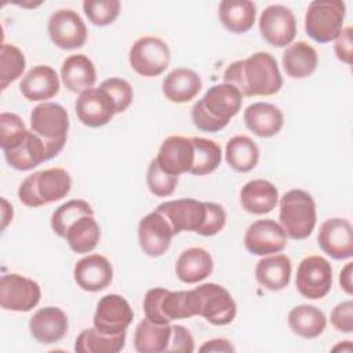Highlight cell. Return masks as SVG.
Here are the masks:
<instances>
[{
	"mask_svg": "<svg viewBox=\"0 0 353 353\" xmlns=\"http://www.w3.org/2000/svg\"><path fill=\"white\" fill-rule=\"evenodd\" d=\"M194 350V339L188 328L183 325H171V338L165 352L192 353Z\"/></svg>",
	"mask_w": 353,
	"mask_h": 353,
	"instance_id": "7dc6e473",
	"label": "cell"
},
{
	"mask_svg": "<svg viewBox=\"0 0 353 353\" xmlns=\"http://www.w3.org/2000/svg\"><path fill=\"white\" fill-rule=\"evenodd\" d=\"M26 66V59L22 51L12 44H1L0 50V85L6 90L7 85L22 76Z\"/></svg>",
	"mask_w": 353,
	"mask_h": 353,
	"instance_id": "ab89813d",
	"label": "cell"
},
{
	"mask_svg": "<svg viewBox=\"0 0 353 353\" xmlns=\"http://www.w3.org/2000/svg\"><path fill=\"white\" fill-rule=\"evenodd\" d=\"M226 161L237 172H248L256 167L259 149L247 135H236L226 143Z\"/></svg>",
	"mask_w": 353,
	"mask_h": 353,
	"instance_id": "d590c367",
	"label": "cell"
},
{
	"mask_svg": "<svg viewBox=\"0 0 353 353\" xmlns=\"http://www.w3.org/2000/svg\"><path fill=\"white\" fill-rule=\"evenodd\" d=\"M331 324L335 330L350 334L353 332V302L345 301L338 303L331 312Z\"/></svg>",
	"mask_w": 353,
	"mask_h": 353,
	"instance_id": "bcb514c9",
	"label": "cell"
},
{
	"mask_svg": "<svg viewBox=\"0 0 353 353\" xmlns=\"http://www.w3.org/2000/svg\"><path fill=\"white\" fill-rule=\"evenodd\" d=\"M70 188L72 179L66 170L48 168L26 176L18 189V197L26 207H41L66 197Z\"/></svg>",
	"mask_w": 353,
	"mask_h": 353,
	"instance_id": "3957f363",
	"label": "cell"
},
{
	"mask_svg": "<svg viewBox=\"0 0 353 353\" xmlns=\"http://www.w3.org/2000/svg\"><path fill=\"white\" fill-rule=\"evenodd\" d=\"M143 313L156 324H170L174 320L193 317L190 292L152 288L143 298Z\"/></svg>",
	"mask_w": 353,
	"mask_h": 353,
	"instance_id": "8992f818",
	"label": "cell"
},
{
	"mask_svg": "<svg viewBox=\"0 0 353 353\" xmlns=\"http://www.w3.org/2000/svg\"><path fill=\"white\" fill-rule=\"evenodd\" d=\"M22 119L15 113L3 112L0 114V146L3 152L15 148L26 135Z\"/></svg>",
	"mask_w": 353,
	"mask_h": 353,
	"instance_id": "60d3db41",
	"label": "cell"
},
{
	"mask_svg": "<svg viewBox=\"0 0 353 353\" xmlns=\"http://www.w3.org/2000/svg\"><path fill=\"white\" fill-rule=\"evenodd\" d=\"M1 204H3V225H1V229L4 230L7 223L12 219V207L8 205V203L6 201V199H1Z\"/></svg>",
	"mask_w": 353,
	"mask_h": 353,
	"instance_id": "816d5d0a",
	"label": "cell"
},
{
	"mask_svg": "<svg viewBox=\"0 0 353 353\" xmlns=\"http://www.w3.org/2000/svg\"><path fill=\"white\" fill-rule=\"evenodd\" d=\"M168 223L171 225L174 234L183 230L197 232L205 219V203L194 199H179L161 203L157 208Z\"/></svg>",
	"mask_w": 353,
	"mask_h": 353,
	"instance_id": "d6986e66",
	"label": "cell"
},
{
	"mask_svg": "<svg viewBox=\"0 0 353 353\" xmlns=\"http://www.w3.org/2000/svg\"><path fill=\"white\" fill-rule=\"evenodd\" d=\"M66 241L76 254H88L92 251L101 239V229L94 215H83L74 221L68 232Z\"/></svg>",
	"mask_w": 353,
	"mask_h": 353,
	"instance_id": "e575fe53",
	"label": "cell"
},
{
	"mask_svg": "<svg viewBox=\"0 0 353 353\" xmlns=\"http://www.w3.org/2000/svg\"><path fill=\"white\" fill-rule=\"evenodd\" d=\"M279 221L288 237L294 240L309 237L316 225L313 197L302 189H292L284 193L280 199Z\"/></svg>",
	"mask_w": 353,
	"mask_h": 353,
	"instance_id": "277c9868",
	"label": "cell"
},
{
	"mask_svg": "<svg viewBox=\"0 0 353 353\" xmlns=\"http://www.w3.org/2000/svg\"><path fill=\"white\" fill-rule=\"evenodd\" d=\"M174 230L165 216L154 210L139 221L138 240L139 247L148 256L156 258L163 255L171 244Z\"/></svg>",
	"mask_w": 353,
	"mask_h": 353,
	"instance_id": "e0dca14e",
	"label": "cell"
},
{
	"mask_svg": "<svg viewBox=\"0 0 353 353\" xmlns=\"http://www.w3.org/2000/svg\"><path fill=\"white\" fill-rule=\"evenodd\" d=\"M193 164L190 168L192 175H207L211 174L218 168L222 159V152L219 145L215 141L201 138V137H193Z\"/></svg>",
	"mask_w": 353,
	"mask_h": 353,
	"instance_id": "74e56055",
	"label": "cell"
},
{
	"mask_svg": "<svg viewBox=\"0 0 353 353\" xmlns=\"http://www.w3.org/2000/svg\"><path fill=\"white\" fill-rule=\"evenodd\" d=\"M353 30L350 26L342 29L339 36L335 39L334 50L336 54V58L346 65H352V57H353Z\"/></svg>",
	"mask_w": 353,
	"mask_h": 353,
	"instance_id": "c3c4849f",
	"label": "cell"
},
{
	"mask_svg": "<svg viewBox=\"0 0 353 353\" xmlns=\"http://www.w3.org/2000/svg\"><path fill=\"white\" fill-rule=\"evenodd\" d=\"M317 52L306 41L290 44L283 52V68L290 77L303 79L310 76L317 68Z\"/></svg>",
	"mask_w": 353,
	"mask_h": 353,
	"instance_id": "1f68e13d",
	"label": "cell"
},
{
	"mask_svg": "<svg viewBox=\"0 0 353 353\" xmlns=\"http://www.w3.org/2000/svg\"><path fill=\"white\" fill-rule=\"evenodd\" d=\"M19 90L28 101H47L59 92V79L52 68L37 65L22 77Z\"/></svg>",
	"mask_w": 353,
	"mask_h": 353,
	"instance_id": "cb8c5ba5",
	"label": "cell"
},
{
	"mask_svg": "<svg viewBox=\"0 0 353 353\" xmlns=\"http://www.w3.org/2000/svg\"><path fill=\"white\" fill-rule=\"evenodd\" d=\"M48 34L62 50L80 48L87 40V28L73 10H58L48 19Z\"/></svg>",
	"mask_w": 353,
	"mask_h": 353,
	"instance_id": "2e32d148",
	"label": "cell"
},
{
	"mask_svg": "<svg viewBox=\"0 0 353 353\" xmlns=\"http://www.w3.org/2000/svg\"><path fill=\"white\" fill-rule=\"evenodd\" d=\"M146 182L149 190L159 197H167L171 196L175 190V186L178 183V176L170 175L165 171L160 168L156 159H153L149 163L148 172H146Z\"/></svg>",
	"mask_w": 353,
	"mask_h": 353,
	"instance_id": "7bdbcfd3",
	"label": "cell"
},
{
	"mask_svg": "<svg viewBox=\"0 0 353 353\" xmlns=\"http://www.w3.org/2000/svg\"><path fill=\"white\" fill-rule=\"evenodd\" d=\"M319 247L334 259H347L353 255V228L345 218H330L320 226Z\"/></svg>",
	"mask_w": 353,
	"mask_h": 353,
	"instance_id": "ffe728a7",
	"label": "cell"
},
{
	"mask_svg": "<svg viewBox=\"0 0 353 353\" xmlns=\"http://www.w3.org/2000/svg\"><path fill=\"white\" fill-rule=\"evenodd\" d=\"M204 203H205V210H207L205 219L196 233H199L201 236H214L223 229V226L226 223V214H225V210L219 204L210 203V201H204Z\"/></svg>",
	"mask_w": 353,
	"mask_h": 353,
	"instance_id": "f6af8a7d",
	"label": "cell"
},
{
	"mask_svg": "<svg viewBox=\"0 0 353 353\" xmlns=\"http://www.w3.org/2000/svg\"><path fill=\"white\" fill-rule=\"evenodd\" d=\"M189 292L194 316H201L214 325H226L234 320L236 302L222 285L205 283Z\"/></svg>",
	"mask_w": 353,
	"mask_h": 353,
	"instance_id": "5b68a950",
	"label": "cell"
},
{
	"mask_svg": "<svg viewBox=\"0 0 353 353\" xmlns=\"http://www.w3.org/2000/svg\"><path fill=\"white\" fill-rule=\"evenodd\" d=\"M243 95L232 84H215L192 108V121L204 132H216L225 128L229 120L241 108Z\"/></svg>",
	"mask_w": 353,
	"mask_h": 353,
	"instance_id": "7a4b0ae2",
	"label": "cell"
},
{
	"mask_svg": "<svg viewBox=\"0 0 353 353\" xmlns=\"http://www.w3.org/2000/svg\"><path fill=\"white\" fill-rule=\"evenodd\" d=\"M200 352H234V346L223 338H216L207 341L201 347Z\"/></svg>",
	"mask_w": 353,
	"mask_h": 353,
	"instance_id": "681fc988",
	"label": "cell"
},
{
	"mask_svg": "<svg viewBox=\"0 0 353 353\" xmlns=\"http://www.w3.org/2000/svg\"><path fill=\"white\" fill-rule=\"evenodd\" d=\"M214 262L208 251L200 247H192L185 250L175 263V273L178 279L186 284H194L212 272Z\"/></svg>",
	"mask_w": 353,
	"mask_h": 353,
	"instance_id": "f1b7e54d",
	"label": "cell"
},
{
	"mask_svg": "<svg viewBox=\"0 0 353 353\" xmlns=\"http://www.w3.org/2000/svg\"><path fill=\"white\" fill-rule=\"evenodd\" d=\"M30 128L47 143L63 149L69 130L68 112L59 103L43 102L30 113Z\"/></svg>",
	"mask_w": 353,
	"mask_h": 353,
	"instance_id": "9c48e42d",
	"label": "cell"
},
{
	"mask_svg": "<svg viewBox=\"0 0 353 353\" xmlns=\"http://www.w3.org/2000/svg\"><path fill=\"white\" fill-rule=\"evenodd\" d=\"M255 279L269 291L285 288L291 279V261L287 255L276 254L262 258L255 268Z\"/></svg>",
	"mask_w": 353,
	"mask_h": 353,
	"instance_id": "f546056e",
	"label": "cell"
},
{
	"mask_svg": "<svg viewBox=\"0 0 353 353\" xmlns=\"http://www.w3.org/2000/svg\"><path fill=\"white\" fill-rule=\"evenodd\" d=\"M244 123L255 135L270 138L280 132L284 117L277 106L268 102H255L245 108Z\"/></svg>",
	"mask_w": 353,
	"mask_h": 353,
	"instance_id": "d4e9b609",
	"label": "cell"
},
{
	"mask_svg": "<svg viewBox=\"0 0 353 353\" xmlns=\"http://www.w3.org/2000/svg\"><path fill=\"white\" fill-rule=\"evenodd\" d=\"M83 10L90 19L97 26H106L114 22L120 12L119 0H85L83 3Z\"/></svg>",
	"mask_w": 353,
	"mask_h": 353,
	"instance_id": "b9f144b4",
	"label": "cell"
},
{
	"mask_svg": "<svg viewBox=\"0 0 353 353\" xmlns=\"http://www.w3.org/2000/svg\"><path fill=\"white\" fill-rule=\"evenodd\" d=\"M79 120L87 127H102L116 114V106L105 90L90 88L83 91L74 103Z\"/></svg>",
	"mask_w": 353,
	"mask_h": 353,
	"instance_id": "ac0fdd59",
	"label": "cell"
},
{
	"mask_svg": "<svg viewBox=\"0 0 353 353\" xmlns=\"http://www.w3.org/2000/svg\"><path fill=\"white\" fill-rule=\"evenodd\" d=\"M125 345V332L108 335L99 332L95 327L83 330L74 342V350L79 353H117Z\"/></svg>",
	"mask_w": 353,
	"mask_h": 353,
	"instance_id": "8d00e7d4",
	"label": "cell"
},
{
	"mask_svg": "<svg viewBox=\"0 0 353 353\" xmlns=\"http://www.w3.org/2000/svg\"><path fill=\"white\" fill-rule=\"evenodd\" d=\"M279 201L276 186L266 179H254L247 182L240 192L243 210L250 214L262 215L270 212Z\"/></svg>",
	"mask_w": 353,
	"mask_h": 353,
	"instance_id": "4316f807",
	"label": "cell"
},
{
	"mask_svg": "<svg viewBox=\"0 0 353 353\" xmlns=\"http://www.w3.org/2000/svg\"><path fill=\"white\" fill-rule=\"evenodd\" d=\"M352 276H353V263L349 262L346 263V266L342 269L341 274H339V284L341 288L347 294L352 295L353 294V281H352Z\"/></svg>",
	"mask_w": 353,
	"mask_h": 353,
	"instance_id": "f907efd6",
	"label": "cell"
},
{
	"mask_svg": "<svg viewBox=\"0 0 353 353\" xmlns=\"http://www.w3.org/2000/svg\"><path fill=\"white\" fill-rule=\"evenodd\" d=\"M61 150V148L47 143L32 130H28L23 139L15 148L4 152V157L10 167L18 171H28L55 157Z\"/></svg>",
	"mask_w": 353,
	"mask_h": 353,
	"instance_id": "7c38bea8",
	"label": "cell"
},
{
	"mask_svg": "<svg viewBox=\"0 0 353 353\" xmlns=\"http://www.w3.org/2000/svg\"><path fill=\"white\" fill-rule=\"evenodd\" d=\"M99 87L105 90L108 95L112 98L116 106V113H123L131 105L134 92L128 81L119 77H110L105 80Z\"/></svg>",
	"mask_w": 353,
	"mask_h": 353,
	"instance_id": "ee69618b",
	"label": "cell"
},
{
	"mask_svg": "<svg viewBox=\"0 0 353 353\" xmlns=\"http://www.w3.org/2000/svg\"><path fill=\"white\" fill-rule=\"evenodd\" d=\"M288 325L294 334L312 339L323 334L327 325V319L316 306L299 305L288 313Z\"/></svg>",
	"mask_w": 353,
	"mask_h": 353,
	"instance_id": "836d02e7",
	"label": "cell"
},
{
	"mask_svg": "<svg viewBox=\"0 0 353 353\" xmlns=\"http://www.w3.org/2000/svg\"><path fill=\"white\" fill-rule=\"evenodd\" d=\"M61 79L69 91L81 94L95 84L97 70L87 55L74 54L63 61L61 66Z\"/></svg>",
	"mask_w": 353,
	"mask_h": 353,
	"instance_id": "484cf974",
	"label": "cell"
},
{
	"mask_svg": "<svg viewBox=\"0 0 353 353\" xmlns=\"http://www.w3.org/2000/svg\"><path fill=\"white\" fill-rule=\"evenodd\" d=\"M134 319V312L125 298L117 294H109L99 299L94 313V327L108 335L125 332Z\"/></svg>",
	"mask_w": 353,
	"mask_h": 353,
	"instance_id": "5bb4252c",
	"label": "cell"
},
{
	"mask_svg": "<svg viewBox=\"0 0 353 353\" xmlns=\"http://www.w3.org/2000/svg\"><path fill=\"white\" fill-rule=\"evenodd\" d=\"M295 285L298 292L307 299L324 298L332 285L331 263L319 255H310L298 265Z\"/></svg>",
	"mask_w": 353,
	"mask_h": 353,
	"instance_id": "30bf717a",
	"label": "cell"
},
{
	"mask_svg": "<svg viewBox=\"0 0 353 353\" xmlns=\"http://www.w3.org/2000/svg\"><path fill=\"white\" fill-rule=\"evenodd\" d=\"M170 338V324H156L145 317L135 328L134 346L139 353H161L167 350Z\"/></svg>",
	"mask_w": 353,
	"mask_h": 353,
	"instance_id": "d6a6232c",
	"label": "cell"
},
{
	"mask_svg": "<svg viewBox=\"0 0 353 353\" xmlns=\"http://www.w3.org/2000/svg\"><path fill=\"white\" fill-rule=\"evenodd\" d=\"M76 284L88 292H97L106 288L113 279V268L109 259L99 254H91L81 258L73 269Z\"/></svg>",
	"mask_w": 353,
	"mask_h": 353,
	"instance_id": "7402d4cb",
	"label": "cell"
},
{
	"mask_svg": "<svg viewBox=\"0 0 353 353\" xmlns=\"http://www.w3.org/2000/svg\"><path fill=\"white\" fill-rule=\"evenodd\" d=\"M346 6L339 0H316L307 7L305 30L317 43L335 40L342 32Z\"/></svg>",
	"mask_w": 353,
	"mask_h": 353,
	"instance_id": "52a82bcc",
	"label": "cell"
},
{
	"mask_svg": "<svg viewBox=\"0 0 353 353\" xmlns=\"http://www.w3.org/2000/svg\"><path fill=\"white\" fill-rule=\"evenodd\" d=\"M223 83L234 85L243 97H268L283 85L276 59L269 52H255L247 59L234 61L223 73Z\"/></svg>",
	"mask_w": 353,
	"mask_h": 353,
	"instance_id": "6da1fadb",
	"label": "cell"
},
{
	"mask_svg": "<svg viewBox=\"0 0 353 353\" xmlns=\"http://www.w3.org/2000/svg\"><path fill=\"white\" fill-rule=\"evenodd\" d=\"M83 215H94L92 207L84 200H70L59 205L51 216V228L59 237H66L69 226Z\"/></svg>",
	"mask_w": 353,
	"mask_h": 353,
	"instance_id": "f35d334b",
	"label": "cell"
},
{
	"mask_svg": "<svg viewBox=\"0 0 353 353\" xmlns=\"http://www.w3.org/2000/svg\"><path fill=\"white\" fill-rule=\"evenodd\" d=\"M222 25L232 33L248 32L256 17V7L250 0H223L218 7Z\"/></svg>",
	"mask_w": 353,
	"mask_h": 353,
	"instance_id": "4dcf8cb0",
	"label": "cell"
},
{
	"mask_svg": "<svg viewBox=\"0 0 353 353\" xmlns=\"http://www.w3.org/2000/svg\"><path fill=\"white\" fill-rule=\"evenodd\" d=\"M244 245L254 255H269L283 251L287 245V234L280 223L273 219H258L248 226Z\"/></svg>",
	"mask_w": 353,
	"mask_h": 353,
	"instance_id": "9a60e30c",
	"label": "cell"
},
{
	"mask_svg": "<svg viewBox=\"0 0 353 353\" xmlns=\"http://www.w3.org/2000/svg\"><path fill=\"white\" fill-rule=\"evenodd\" d=\"M201 90L200 76L188 68H178L170 72L163 80V94L174 103L192 101Z\"/></svg>",
	"mask_w": 353,
	"mask_h": 353,
	"instance_id": "83f0119b",
	"label": "cell"
},
{
	"mask_svg": "<svg viewBox=\"0 0 353 353\" xmlns=\"http://www.w3.org/2000/svg\"><path fill=\"white\" fill-rule=\"evenodd\" d=\"M128 59L131 68L138 74L143 77H154L168 68L171 52L161 39L145 36L131 46Z\"/></svg>",
	"mask_w": 353,
	"mask_h": 353,
	"instance_id": "ba28073f",
	"label": "cell"
},
{
	"mask_svg": "<svg viewBox=\"0 0 353 353\" xmlns=\"http://www.w3.org/2000/svg\"><path fill=\"white\" fill-rule=\"evenodd\" d=\"M259 32L263 40L273 47L291 44L296 34V21L292 11L281 4L266 7L259 17Z\"/></svg>",
	"mask_w": 353,
	"mask_h": 353,
	"instance_id": "4fadbf2b",
	"label": "cell"
},
{
	"mask_svg": "<svg viewBox=\"0 0 353 353\" xmlns=\"http://www.w3.org/2000/svg\"><path fill=\"white\" fill-rule=\"evenodd\" d=\"M346 345H347V350L350 352V350H352V343H350V341H346ZM336 349H343V346H342V345H338V346H335L332 350H336Z\"/></svg>",
	"mask_w": 353,
	"mask_h": 353,
	"instance_id": "f5cc1de1",
	"label": "cell"
},
{
	"mask_svg": "<svg viewBox=\"0 0 353 353\" xmlns=\"http://www.w3.org/2000/svg\"><path fill=\"white\" fill-rule=\"evenodd\" d=\"M69 321L66 313L55 306L39 309L29 321L32 336L44 345L59 342L68 332Z\"/></svg>",
	"mask_w": 353,
	"mask_h": 353,
	"instance_id": "603a6c76",
	"label": "cell"
},
{
	"mask_svg": "<svg viewBox=\"0 0 353 353\" xmlns=\"http://www.w3.org/2000/svg\"><path fill=\"white\" fill-rule=\"evenodd\" d=\"M193 154L194 150L192 138L171 135L163 141L156 161L167 174L179 176L181 174L190 171L193 164Z\"/></svg>",
	"mask_w": 353,
	"mask_h": 353,
	"instance_id": "44dd1931",
	"label": "cell"
},
{
	"mask_svg": "<svg viewBox=\"0 0 353 353\" xmlns=\"http://www.w3.org/2000/svg\"><path fill=\"white\" fill-rule=\"evenodd\" d=\"M41 298L40 285L25 276L8 273L0 280V306L11 312H29Z\"/></svg>",
	"mask_w": 353,
	"mask_h": 353,
	"instance_id": "8fae6325",
	"label": "cell"
}]
</instances>
